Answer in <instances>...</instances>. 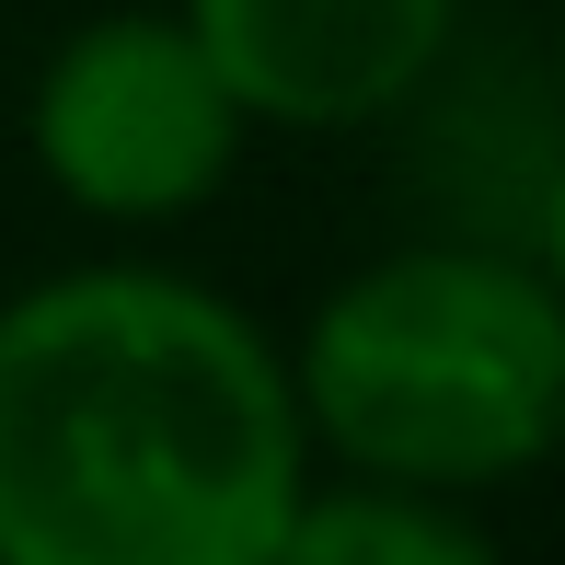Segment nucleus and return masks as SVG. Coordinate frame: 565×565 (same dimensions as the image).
Wrapping results in <instances>:
<instances>
[{
  "label": "nucleus",
  "instance_id": "obj_3",
  "mask_svg": "<svg viewBox=\"0 0 565 565\" xmlns=\"http://www.w3.org/2000/svg\"><path fill=\"white\" fill-rule=\"evenodd\" d=\"M254 116L231 105L220 58L185 35V12H93L35 58L23 150L93 231H173L231 185Z\"/></svg>",
  "mask_w": 565,
  "mask_h": 565
},
{
  "label": "nucleus",
  "instance_id": "obj_7",
  "mask_svg": "<svg viewBox=\"0 0 565 565\" xmlns=\"http://www.w3.org/2000/svg\"><path fill=\"white\" fill-rule=\"evenodd\" d=\"M554 473H565V450H554Z\"/></svg>",
  "mask_w": 565,
  "mask_h": 565
},
{
  "label": "nucleus",
  "instance_id": "obj_2",
  "mask_svg": "<svg viewBox=\"0 0 565 565\" xmlns=\"http://www.w3.org/2000/svg\"><path fill=\"white\" fill-rule=\"evenodd\" d=\"M289 393L323 473L484 508L565 450V300L520 243L484 231L393 243L300 312Z\"/></svg>",
  "mask_w": 565,
  "mask_h": 565
},
{
  "label": "nucleus",
  "instance_id": "obj_4",
  "mask_svg": "<svg viewBox=\"0 0 565 565\" xmlns=\"http://www.w3.org/2000/svg\"><path fill=\"white\" fill-rule=\"evenodd\" d=\"M231 105L289 139H358L439 93L461 0H173Z\"/></svg>",
  "mask_w": 565,
  "mask_h": 565
},
{
  "label": "nucleus",
  "instance_id": "obj_6",
  "mask_svg": "<svg viewBox=\"0 0 565 565\" xmlns=\"http://www.w3.org/2000/svg\"><path fill=\"white\" fill-rule=\"evenodd\" d=\"M520 254L543 266V289L565 300V150H554L543 173H531V220H520Z\"/></svg>",
  "mask_w": 565,
  "mask_h": 565
},
{
  "label": "nucleus",
  "instance_id": "obj_5",
  "mask_svg": "<svg viewBox=\"0 0 565 565\" xmlns=\"http://www.w3.org/2000/svg\"><path fill=\"white\" fill-rule=\"evenodd\" d=\"M473 554H484V508L381 473H323V461L289 508V543H277V565H473Z\"/></svg>",
  "mask_w": 565,
  "mask_h": 565
},
{
  "label": "nucleus",
  "instance_id": "obj_1",
  "mask_svg": "<svg viewBox=\"0 0 565 565\" xmlns=\"http://www.w3.org/2000/svg\"><path fill=\"white\" fill-rule=\"evenodd\" d=\"M312 484L289 347L150 254L0 300V565H277Z\"/></svg>",
  "mask_w": 565,
  "mask_h": 565
}]
</instances>
